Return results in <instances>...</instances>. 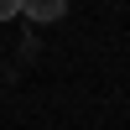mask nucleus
I'll return each mask as SVG.
<instances>
[{
	"mask_svg": "<svg viewBox=\"0 0 130 130\" xmlns=\"http://www.w3.org/2000/svg\"><path fill=\"white\" fill-rule=\"evenodd\" d=\"M68 0H21V16L26 21H62Z\"/></svg>",
	"mask_w": 130,
	"mask_h": 130,
	"instance_id": "obj_1",
	"label": "nucleus"
},
{
	"mask_svg": "<svg viewBox=\"0 0 130 130\" xmlns=\"http://www.w3.org/2000/svg\"><path fill=\"white\" fill-rule=\"evenodd\" d=\"M21 16V0H0V21H16Z\"/></svg>",
	"mask_w": 130,
	"mask_h": 130,
	"instance_id": "obj_2",
	"label": "nucleus"
}]
</instances>
